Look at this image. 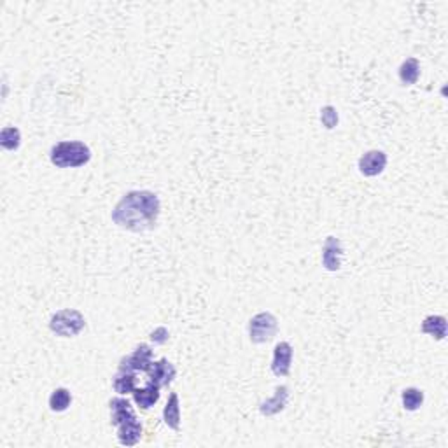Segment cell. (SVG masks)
I'll list each match as a JSON object with an SVG mask.
<instances>
[{
  "instance_id": "1",
  "label": "cell",
  "mask_w": 448,
  "mask_h": 448,
  "mask_svg": "<svg viewBox=\"0 0 448 448\" xmlns=\"http://www.w3.org/2000/svg\"><path fill=\"white\" fill-rule=\"evenodd\" d=\"M161 212L158 194L147 189L130 191L112 209V223L133 233L149 232L156 226Z\"/></svg>"
},
{
  "instance_id": "2",
  "label": "cell",
  "mask_w": 448,
  "mask_h": 448,
  "mask_svg": "<svg viewBox=\"0 0 448 448\" xmlns=\"http://www.w3.org/2000/svg\"><path fill=\"white\" fill-rule=\"evenodd\" d=\"M111 422L118 429V441L127 447H133L142 438V424L135 415L130 401L124 398H114L109 403Z\"/></svg>"
},
{
  "instance_id": "3",
  "label": "cell",
  "mask_w": 448,
  "mask_h": 448,
  "mask_svg": "<svg viewBox=\"0 0 448 448\" xmlns=\"http://www.w3.org/2000/svg\"><path fill=\"white\" fill-rule=\"evenodd\" d=\"M49 160L58 168H79L90 163L91 149L79 140H64L51 147Z\"/></svg>"
},
{
  "instance_id": "4",
  "label": "cell",
  "mask_w": 448,
  "mask_h": 448,
  "mask_svg": "<svg viewBox=\"0 0 448 448\" xmlns=\"http://www.w3.org/2000/svg\"><path fill=\"white\" fill-rule=\"evenodd\" d=\"M84 328H86V319L81 312L74 310V308H65V310L56 312L51 321H49V329L55 335L62 336V338L77 336Z\"/></svg>"
},
{
  "instance_id": "5",
  "label": "cell",
  "mask_w": 448,
  "mask_h": 448,
  "mask_svg": "<svg viewBox=\"0 0 448 448\" xmlns=\"http://www.w3.org/2000/svg\"><path fill=\"white\" fill-rule=\"evenodd\" d=\"M279 321L272 312H259L249 322V338L252 344H266L277 335Z\"/></svg>"
},
{
  "instance_id": "6",
  "label": "cell",
  "mask_w": 448,
  "mask_h": 448,
  "mask_svg": "<svg viewBox=\"0 0 448 448\" xmlns=\"http://www.w3.org/2000/svg\"><path fill=\"white\" fill-rule=\"evenodd\" d=\"M153 364V351L149 345L140 344L131 354L124 355L120 362V371H131V373H147Z\"/></svg>"
},
{
  "instance_id": "7",
  "label": "cell",
  "mask_w": 448,
  "mask_h": 448,
  "mask_svg": "<svg viewBox=\"0 0 448 448\" xmlns=\"http://www.w3.org/2000/svg\"><path fill=\"white\" fill-rule=\"evenodd\" d=\"M344 261V245L342 240L336 236H328L322 245V266L328 272H338Z\"/></svg>"
},
{
  "instance_id": "8",
  "label": "cell",
  "mask_w": 448,
  "mask_h": 448,
  "mask_svg": "<svg viewBox=\"0 0 448 448\" xmlns=\"http://www.w3.org/2000/svg\"><path fill=\"white\" fill-rule=\"evenodd\" d=\"M385 167H387V154H385L384 151H378V149L364 153L361 158H359V163H357L359 172H361L364 177L380 176V174L385 170Z\"/></svg>"
},
{
  "instance_id": "9",
  "label": "cell",
  "mask_w": 448,
  "mask_h": 448,
  "mask_svg": "<svg viewBox=\"0 0 448 448\" xmlns=\"http://www.w3.org/2000/svg\"><path fill=\"white\" fill-rule=\"evenodd\" d=\"M292 364V347L289 342H279L273 348L272 371L277 377H289Z\"/></svg>"
},
{
  "instance_id": "10",
  "label": "cell",
  "mask_w": 448,
  "mask_h": 448,
  "mask_svg": "<svg viewBox=\"0 0 448 448\" xmlns=\"http://www.w3.org/2000/svg\"><path fill=\"white\" fill-rule=\"evenodd\" d=\"M146 375L149 378V382H153L158 387L163 389L172 384L177 375V370L168 359H160V361H153V364H151Z\"/></svg>"
},
{
  "instance_id": "11",
  "label": "cell",
  "mask_w": 448,
  "mask_h": 448,
  "mask_svg": "<svg viewBox=\"0 0 448 448\" xmlns=\"http://www.w3.org/2000/svg\"><path fill=\"white\" fill-rule=\"evenodd\" d=\"M288 401H289V387L288 385H279V387L275 389V392H273V396L259 404V411H261V415H265V417H273V415L286 410Z\"/></svg>"
},
{
  "instance_id": "12",
  "label": "cell",
  "mask_w": 448,
  "mask_h": 448,
  "mask_svg": "<svg viewBox=\"0 0 448 448\" xmlns=\"http://www.w3.org/2000/svg\"><path fill=\"white\" fill-rule=\"evenodd\" d=\"M160 391L161 387H158L156 384L147 380L146 385L137 387L133 391L135 403H137V407L140 408V410H149V408H153L154 404L160 401Z\"/></svg>"
},
{
  "instance_id": "13",
  "label": "cell",
  "mask_w": 448,
  "mask_h": 448,
  "mask_svg": "<svg viewBox=\"0 0 448 448\" xmlns=\"http://www.w3.org/2000/svg\"><path fill=\"white\" fill-rule=\"evenodd\" d=\"M163 420L170 429H180V403L177 392H172V394L168 396L167 404H165L163 408Z\"/></svg>"
},
{
  "instance_id": "14",
  "label": "cell",
  "mask_w": 448,
  "mask_h": 448,
  "mask_svg": "<svg viewBox=\"0 0 448 448\" xmlns=\"http://www.w3.org/2000/svg\"><path fill=\"white\" fill-rule=\"evenodd\" d=\"M422 333L433 336L436 340H445L447 336V319L443 315H429L422 321Z\"/></svg>"
},
{
  "instance_id": "15",
  "label": "cell",
  "mask_w": 448,
  "mask_h": 448,
  "mask_svg": "<svg viewBox=\"0 0 448 448\" xmlns=\"http://www.w3.org/2000/svg\"><path fill=\"white\" fill-rule=\"evenodd\" d=\"M112 385H114V391H116L118 394H121V396H124V394H133L135 389L138 387V385H137V373L118 370V373H116V377H114V382H112Z\"/></svg>"
},
{
  "instance_id": "16",
  "label": "cell",
  "mask_w": 448,
  "mask_h": 448,
  "mask_svg": "<svg viewBox=\"0 0 448 448\" xmlns=\"http://www.w3.org/2000/svg\"><path fill=\"white\" fill-rule=\"evenodd\" d=\"M398 74H400V79L404 86H411L420 77V64H418L417 58H408V60H404L401 64Z\"/></svg>"
},
{
  "instance_id": "17",
  "label": "cell",
  "mask_w": 448,
  "mask_h": 448,
  "mask_svg": "<svg viewBox=\"0 0 448 448\" xmlns=\"http://www.w3.org/2000/svg\"><path fill=\"white\" fill-rule=\"evenodd\" d=\"M71 404H72V394L68 389L58 387L51 392V396H49V408H51V411L62 413V411L68 410Z\"/></svg>"
},
{
  "instance_id": "18",
  "label": "cell",
  "mask_w": 448,
  "mask_h": 448,
  "mask_svg": "<svg viewBox=\"0 0 448 448\" xmlns=\"http://www.w3.org/2000/svg\"><path fill=\"white\" fill-rule=\"evenodd\" d=\"M403 408L408 411H417L424 404V392L417 387H408L401 392Z\"/></svg>"
},
{
  "instance_id": "19",
  "label": "cell",
  "mask_w": 448,
  "mask_h": 448,
  "mask_svg": "<svg viewBox=\"0 0 448 448\" xmlns=\"http://www.w3.org/2000/svg\"><path fill=\"white\" fill-rule=\"evenodd\" d=\"M0 146L8 151H16L21 146V131L16 127H6L0 131Z\"/></svg>"
},
{
  "instance_id": "20",
  "label": "cell",
  "mask_w": 448,
  "mask_h": 448,
  "mask_svg": "<svg viewBox=\"0 0 448 448\" xmlns=\"http://www.w3.org/2000/svg\"><path fill=\"white\" fill-rule=\"evenodd\" d=\"M321 123L326 130H333L338 124V111L333 105H326L321 109Z\"/></svg>"
},
{
  "instance_id": "21",
  "label": "cell",
  "mask_w": 448,
  "mask_h": 448,
  "mask_svg": "<svg viewBox=\"0 0 448 448\" xmlns=\"http://www.w3.org/2000/svg\"><path fill=\"white\" fill-rule=\"evenodd\" d=\"M168 336H170L168 329L160 326V328H156L151 333V342H154V345H165L168 342Z\"/></svg>"
}]
</instances>
